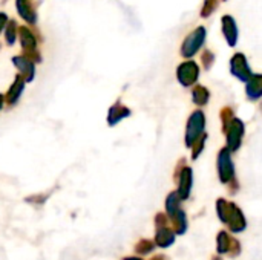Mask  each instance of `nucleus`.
<instances>
[{
	"label": "nucleus",
	"instance_id": "28",
	"mask_svg": "<svg viewBox=\"0 0 262 260\" xmlns=\"http://www.w3.org/2000/svg\"><path fill=\"white\" fill-rule=\"evenodd\" d=\"M8 15L5 14V12H0V32L6 28V25H8Z\"/></svg>",
	"mask_w": 262,
	"mask_h": 260
},
{
	"label": "nucleus",
	"instance_id": "15",
	"mask_svg": "<svg viewBox=\"0 0 262 260\" xmlns=\"http://www.w3.org/2000/svg\"><path fill=\"white\" fill-rule=\"evenodd\" d=\"M12 61L18 67V70L21 72L25 81H31L34 78V63L29 58H26V57H14Z\"/></svg>",
	"mask_w": 262,
	"mask_h": 260
},
{
	"label": "nucleus",
	"instance_id": "12",
	"mask_svg": "<svg viewBox=\"0 0 262 260\" xmlns=\"http://www.w3.org/2000/svg\"><path fill=\"white\" fill-rule=\"evenodd\" d=\"M18 35H20V41H21V48L25 49V52L28 54L26 58H29V55L35 54L37 49V40L35 35L32 34V31L29 28H18Z\"/></svg>",
	"mask_w": 262,
	"mask_h": 260
},
{
	"label": "nucleus",
	"instance_id": "24",
	"mask_svg": "<svg viewBox=\"0 0 262 260\" xmlns=\"http://www.w3.org/2000/svg\"><path fill=\"white\" fill-rule=\"evenodd\" d=\"M220 118H221V123H223V130L236 118L235 116V110L230 107V106H226V107H223L221 109V115H220Z\"/></svg>",
	"mask_w": 262,
	"mask_h": 260
},
{
	"label": "nucleus",
	"instance_id": "11",
	"mask_svg": "<svg viewBox=\"0 0 262 260\" xmlns=\"http://www.w3.org/2000/svg\"><path fill=\"white\" fill-rule=\"evenodd\" d=\"M246 97L249 101H259L262 98V74H253L246 83Z\"/></svg>",
	"mask_w": 262,
	"mask_h": 260
},
{
	"label": "nucleus",
	"instance_id": "10",
	"mask_svg": "<svg viewBox=\"0 0 262 260\" xmlns=\"http://www.w3.org/2000/svg\"><path fill=\"white\" fill-rule=\"evenodd\" d=\"M221 31H223V35H224V40L227 41V44L230 48H235L239 40V29H238L236 20L233 15L226 14L221 17Z\"/></svg>",
	"mask_w": 262,
	"mask_h": 260
},
{
	"label": "nucleus",
	"instance_id": "31",
	"mask_svg": "<svg viewBox=\"0 0 262 260\" xmlns=\"http://www.w3.org/2000/svg\"><path fill=\"white\" fill-rule=\"evenodd\" d=\"M213 260H223V257L221 256H216V257H213Z\"/></svg>",
	"mask_w": 262,
	"mask_h": 260
},
{
	"label": "nucleus",
	"instance_id": "33",
	"mask_svg": "<svg viewBox=\"0 0 262 260\" xmlns=\"http://www.w3.org/2000/svg\"><path fill=\"white\" fill-rule=\"evenodd\" d=\"M223 2H227V0H223Z\"/></svg>",
	"mask_w": 262,
	"mask_h": 260
},
{
	"label": "nucleus",
	"instance_id": "20",
	"mask_svg": "<svg viewBox=\"0 0 262 260\" xmlns=\"http://www.w3.org/2000/svg\"><path fill=\"white\" fill-rule=\"evenodd\" d=\"M23 87H25V80L18 75V77L15 78L14 84L11 86L9 92H8V101H9L11 104L17 103L18 97H20V95H21V92H23Z\"/></svg>",
	"mask_w": 262,
	"mask_h": 260
},
{
	"label": "nucleus",
	"instance_id": "32",
	"mask_svg": "<svg viewBox=\"0 0 262 260\" xmlns=\"http://www.w3.org/2000/svg\"><path fill=\"white\" fill-rule=\"evenodd\" d=\"M2 103H3V97H0V107H2Z\"/></svg>",
	"mask_w": 262,
	"mask_h": 260
},
{
	"label": "nucleus",
	"instance_id": "5",
	"mask_svg": "<svg viewBox=\"0 0 262 260\" xmlns=\"http://www.w3.org/2000/svg\"><path fill=\"white\" fill-rule=\"evenodd\" d=\"M175 179L178 182L177 193L180 195L181 201H187L192 193V184H193V172L190 167L186 166V159L180 161V166H177L175 170Z\"/></svg>",
	"mask_w": 262,
	"mask_h": 260
},
{
	"label": "nucleus",
	"instance_id": "1",
	"mask_svg": "<svg viewBox=\"0 0 262 260\" xmlns=\"http://www.w3.org/2000/svg\"><path fill=\"white\" fill-rule=\"evenodd\" d=\"M216 215H218L220 221L224 225H227L229 231L233 234H239L247 228V219H246L243 210L232 201L220 198L216 201Z\"/></svg>",
	"mask_w": 262,
	"mask_h": 260
},
{
	"label": "nucleus",
	"instance_id": "8",
	"mask_svg": "<svg viewBox=\"0 0 262 260\" xmlns=\"http://www.w3.org/2000/svg\"><path fill=\"white\" fill-rule=\"evenodd\" d=\"M200 78V66L193 60H186L177 67V80L183 87H192Z\"/></svg>",
	"mask_w": 262,
	"mask_h": 260
},
{
	"label": "nucleus",
	"instance_id": "18",
	"mask_svg": "<svg viewBox=\"0 0 262 260\" xmlns=\"http://www.w3.org/2000/svg\"><path fill=\"white\" fill-rule=\"evenodd\" d=\"M129 115H130V110H129L127 107L121 106L120 103H117L115 106H112V107H111L107 121H109V124H111V126H115L118 121H121L123 118H126V116H129Z\"/></svg>",
	"mask_w": 262,
	"mask_h": 260
},
{
	"label": "nucleus",
	"instance_id": "7",
	"mask_svg": "<svg viewBox=\"0 0 262 260\" xmlns=\"http://www.w3.org/2000/svg\"><path fill=\"white\" fill-rule=\"evenodd\" d=\"M216 251L220 256H227L230 259H235L241 254V244L230 233L220 231L216 238Z\"/></svg>",
	"mask_w": 262,
	"mask_h": 260
},
{
	"label": "nucleus",
	"instance_id": "19",
	"mask_svg": "<svg viewBox=\"0 0 262 260\" xmlns=\"http://www.w3.org/2000/svg\"><path fill=\"white\" fill-rule=\"evenodd\" d=\"M181 210V198L177 192L169 193V196L166 198V213L170 218H173L178 211Z\"/></svg>",
	"mask_w": 262,
	"mask_h": 260
},
{
	"label": "nucleus",
	"instance_id": "17",
	"mask_svg": "<svg viewBox=\"0 0 262 260\" xmlns=\"http://www.w3.org/2000/svg\"><path fill=\"white\" fill-rule=\"evenodd\" d=\"M170 221H172V225H173V231H175V234H178V236H183L186 231H187V228H189V224H187V216H186V211L181 208L173 218H170Z\"/></svg>",
	"mask_w": 262,
	"mask_h": 260
},
{
	"label": "nucleus",
	"instance_id": "26",
	"mask_svg": "<svg viewBox=\"0 0 262 260\" xmlns=\"http://www.w3.org/2000/svg\"><path fill=\"white\" fill-rule=\"evenodd\" d=\"M154 248H155V244H154L152 241L144 239V241H141V242L137 245V253H140V254H149V253L154 251Z\"/></svg>",
	"mask_w": 262,
	"mask_h": 260
},
{
	"label": "nucleus",
	"instance_id": "9",
	"mask_svg": "<svg viewBox=\"0 0 262 260\" xmlns=\"http://www.w3.org/2000/svg\"><path fill=\"white\" fill-rule=\"evenodd\" d=\"M230 74L243 83H247L250 77L253 75L250 64L247 61V57L243 52H236L230 58Z\"/></svg>",
	"mask_w": 262,
	"mask_h": 260
},
{
	"label": "nucleus",
	"instance_id": "23",
	"mask_svg": "<svg viewBox=\"0 0 262 260\" xmlns=\"http://www.w3.org/2000/svg\"><path fill=\"white\" fill-rule=\"evenodd\" d=\"M215 60H216V57H215V54L210 49H204L203 51V54H201V63H203V69L204 70H210L212 66L215 64Z\"/></svg>",
	"mask_w": 262,
	"mask_h": 260
},
{
	"label": "nucleus",
	"instance_id": "2",
	"mask_svg": "<svg viewBox=\"0 0 262 260\" xmlns=\"http://www.w3.org/2000/svg\"><path fill=\"white\" fill-rule=\"evenodd\" d=\"M206 38H207V29L204 26L195 28L183 40V44H181V49H180L181 57L186 58V60H192V57H195L201 51V48L204 46Z\"/></svg>",
	"mask_w": 262,
	"mask_h": 260
},
{
	"label": "nucleus",
	"instance_id": "27",
	"mask_svg": "<svg viewBox=\"0 0 262 260\" xmlns=\"http://www.w3.org/2000/svg\"><path fill=\"white\" fill-rule=\"evenodd\" d=\"M167 227V216L164 213L157 215V228H164Z\"/></svg>",
	"mask_w": 262,
	"mask_h": 260
},
{
	"label": "nucleus",
	"instance_id": "6",
	"mask_svg": "<svg viewBox=\"0 0 262 260\" xmlns=\"http://www.w3.org/2000/svg\"><path fill=\"white\" fill-rule=\"evenodd\" d=\"M224 135H226V143H227V149L235 153L239 150V147L243 146V139H244V135H246V126H244V121L239 120V118H235L224 130Z\"/></svg>",
	"mask_w": 262,
	"mask_h": 260
},
{
	"label": "nucleus",
	"instance_id": "16",
	"mask_svg": "<svg viewBox=\"0 0 262 260\" xmlns=\"http://www.w3.org/2000/svg\"><path fill=\"white\" fill-rule=\"evenodd\" d=\"M209 100H210V90L203 84H195L193 89H192V101H193V104H196L200 107H204V106L209 104Z\"/></svg>",
	"mask_w": 262,
	"mask_h": 260
},
{
	"label": "nucleus",
	"instance_id": "14",
	"mask_svg": "<svg viewBox=\"0 0 262 260\" xmlns=\"http://www.w3.org/2000/svg\"><path fill=\"white\" fill-rule=\"evenodd\" d=\"M175 231L169 227L164 228H158L157 230V236H155V245L160 248H169L175 244Z\"/></svg>",
	"mask_w": 262,
	"mask_h": 260
},
{
	"label": "nucleus",
	"instance_id": "3",
	"mask_svg": "<svg viewBox=\"0 0 262 260\" xmlns=\"http://www.w3.org/2000/svg\"><path fill=\"white\" fill-rule=\"evenodd\" d=\"M206 133V115L203 110H195L189 120H187V126H186V136H184V143L187 149H192L193 144Z\"/></svg>",
	"mask_w": 262,
	"mask_h": 260
},
{
	"label": "nucleus",
	"instance_id": "22",
	"mask_svg": "<svg viewBox=\"0 0 262 260\" xmlns=\"http://www.w3.org/2000/svg\"><path fill=\"white\" fill-rule=\"evenodd\" d=\"M218 5H220V0H204L200 15H201L203 18L210 17V15L218 9Z\"/></svg>",
	"mask_w": 262,
	"mask_h": 260
},
{
	"label": "nucleus",
	"instance_id": "30",
	"mask_svg": "<svg viewBox=\"0 0 262 260\" xmlns=\"http://www.w3.org/2000/svg\"><path fill=\"white\" fill-rule=\"evenodd\" d=\"M124 260H143V259H138V257H126Z\"/></svg>",
	"mask_w": 262,
	"mask_h": 260
},
{
	"label": "nucleus",
	"instance_id": "25",
	"mask_svg": "<svg viewBox=\"0 0 262 260\" xmlns=\"http://www.w3.org/2000/svg\"><path fill=\"white\" fill-rule=\"evenodd\" d=\"M206 141H207V133H204V135L193 144V147L190 149V150H192V159H198V158H200V155H201L203 150H204Z\"/></svg>",
	"mask_w": 262,
	"mask_h": 260
},
{
	"label": "nucleus",
	"instance_id": "21",
	"mask_svg": "<svg viewBox=\"0 0 262 260\" xmlns=\"http://www.w3.org/2000/svg\"><path fill=\"white\" fill-rule=\"evenodd\" d=\"M17 34H18V26L14 20H9L8 25H6V29H5V38L8 41V44H14L15 38H17Z\"/></svg>",
	"mask_w": 262,
	"mask_h": 260
},
{
	"label": "nucleus",
	"instance_id": "29",
	"mask_svg": "<svg viewBox=\"0 0 262 260\" xmlns=\"http://www.w3.org/2000/svg\"><path fill=\"white\" fill-rule=\"evenodd\" d=\"M152 260H166V257L164 256H157V257H154Z\"/></svg>",
	"mask_w": 262,
	"mask_h": 260
},
{
	"label": "nucleus",
	"instance_id": "13",
	"mask_svg": "<svg viewBox=\"0 0 262 260\" xmlns=\"http://www.w3.org/2000/svg\"><path fill=\"white\" fill-rule=\"evenodd\" d=\"M17 11L21 18L28 23H35L37 21V11L34 6V0H17Z\"/></svg>",
	"mask_w": 262,
	"mask_h": 260
},
{
	"label": "nucleus",
	"instance_id": "4",
	"mask_svg": "<svg viewBox=\"0 0 262 260\" xmlns=\"http://www.w3.org/2000/svg\"><path fill=\"white\" fill-rule=\"evenodd\" d=\"M216 167H218V178L220 182L224 184L226 187L236 179V170H235V162L232 159V152L224 147L218 153L216 159Z\"/></svg>",
	"mask_w": 262,
	"mask_h": 260
}]
</instances>
